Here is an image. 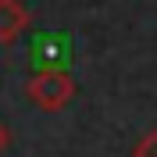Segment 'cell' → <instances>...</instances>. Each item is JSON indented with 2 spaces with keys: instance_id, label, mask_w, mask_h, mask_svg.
Here are the masks:
<instances>
[{
  "instance_id": "cell-2",
  "label": "cell",
  "mask_w": 157,
  "mask_h": 157,
  "mask_svg": "<svg viewBox=\"0 0 157 157\" xmlns=\"http://www.w3.org/2000/svg\"><path fill=\"white\" fill-rule=\"evenodd\" d=\"M25 25H29V11L21 7V0H0V43H14Z\"/></svg>"
},
{
  "instance_id": "cell-4",
  "label": "cell",
  "mask_w": 157,
  "mask_h": 157,
  "mask_svg": "<svg viewBox=\"0 0 157 157\" xmlns=\"http://www.w3.org/2000/svg\"><path fill=\"white\" fill-rule=\"evenodd\" d=\"M4 147H7V128L0 125V154H4Z\"/></svg>"
},
{
  "instance_id": "cell-3",
  "label": "cell",
  "mask_w": 157,
  "mask_h": 157,
  "mask_svg": "<svg viewBox=\"0 0 157 157\" xmlns=\"http://www.w3.org/2000/svg\"><path fill=\"white\" fill-rule=\"evenodd\" d=\"M132 157H157V128H154V132H147V136L136 143Z\"/></svg>"
},
{
  "instance_id": "cell-1",
  "label": "cell",
  "mask_w": 157,
  "mask_h": 157,
  "mask_svg": "<svg viewBox=\"0 0 157 157\" xmlns=\"http://www.w3.org/2000/svg\"><path fill=\"white\" fill-rule=\"evenodd\" d=\"M29 97L43 111H61L75 97V78L68 71H39L29 78Z\"/></svg>"
}]
</instances>
